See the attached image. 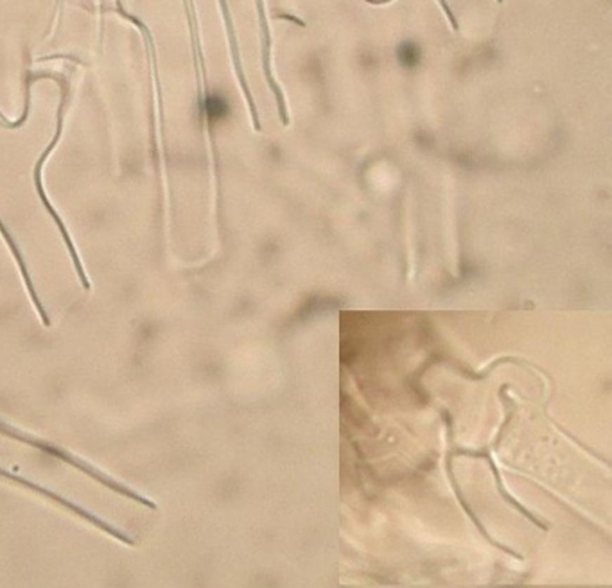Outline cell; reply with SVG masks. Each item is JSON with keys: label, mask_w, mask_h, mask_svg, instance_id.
<instances>
[{"label": "cell", "mask_w": 612, "mask_h": 588, "mask_svg": "<svg viewBox=\"0 0 612 588\" xmlns=\"http://www.w3.org/2000/svg\"><path fill=\"white\" fill-rule=\"evenodd\" d=\"M205 109L210 119H221L226 113V102L223 101L221 97L210 95L205 101Z\"/></svg>", "instance_id": "obj_1"}]
</instances>
